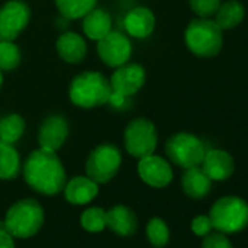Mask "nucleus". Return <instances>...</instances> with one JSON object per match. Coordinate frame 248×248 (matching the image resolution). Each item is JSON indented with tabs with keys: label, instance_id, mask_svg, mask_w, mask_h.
Returning a JSON list of instances; mask_svg holds the SVG:
<instances>
[{
	"label": "nucleus",
	"instance_id": "obj_29",
	"mask_svg": "<svg viewBox=\"0 0 248 248\" xmlns=\"http://www.w3.org/2000/svg\"><path fill=\"white\" fill-rule=\"evenodd\" d=\"M202 248H233L231 241L228 239L226 233L222 232H210L203 236Z\"/></svg>",
	"mask_w": 248,
	"mask_h": 248
},
{
	"label": "nucleus",
	"instance_id": "obj_14",
	"mask_svg": "<svg viewBox=\"0 0 248 248\" xmlns=\"http://www.w3.org/2000/svg\"><path fill=\"white\" fill-rule=\"evenodd\" d=\"M123 24L129 37L136 40H145L154 32L156 25V18L149 8L136 6L126 14Z\"/></svg>",
	"mask_w": 248,
	"mask_h": 248
},
{
	"label": "nucleus",
	"instance_id": "obj_22",
	"mask_svg": "<svg viewBox=\"0 0 248 248\" xmlns=\"http://www.w3.org/2000/svg\"><path fill=\"white\" fill-rule=\"evenodd\" d=\"M215 16H216L215 22L217 24V27L222 31L233 30L235 27H238L242 22V19L245 16V9L238 0H228L225 3H220Z\"/></svg>",
	"mask_w": 248,
	"mask_h": 248
},
{
	"label": "nucleus",
	"instance_id": "obj_27",
	"mask_svg": "<svg viewBox=\"0 0 248 248\" xmlns=\"http://www.w3.org/2000/svg\"><path fill=\"white\" fill-rule=\"evenodd\" d=\"M22 60L21 48L15 41H0V70L12 72Z\"/></svg>",
	"mask_w": 248,
	"mask_h": 248
},
{
	"label": "nucleus",
	"instance_id": "obj_16",
	"mask_svg": "<svg viewBox=\"0 0 248 248\" xmlns=\"http://www.w3.org/2000/svg\"><path fill=\"white\" fill-rule=\"evenodd\" d=\"M200 165L212 181L228 180L232 175L233 168H235L233 158L231 156V154L222 149L206 151Z\"/></svg>",
	"mask_w": 248,
	"mask_h": 248
},
{
	"label": "nucleus",
	"instance_id": "obj_21",
	"mask_svg": "<svg viewBox=\"0 0 248 248\" xmlns=\"http://www.w3.org/2000/svg\"><path fill=\"white\" fill-rule=\"evenodd\" d=\"M22 171L21 155L15 145L0 140V180H15Z\"/></svg>",
	"mask_w": 248,
	"mask_h": 248
},
{
	"label": "nucleus",
	"instance_id": "obj_15",
	"mask_svg": "<svg viewBox=\"0 0 248 248\" xmlns=\"http://www.w3.org/2000/svg\"><path fill=\"white\" fill-rule=\"evenodd\" d=\"M99 193V184L91 180L88 175H76L67 180L63 188L64 199L75 206L89 204Z\"/></svg>",
	"mask_w": 248,
	"mask_h": 248
},
{
	"label": "nucleus",
	"instance_id": "obj_19",
	"mask_svg": "<svg viewBox=\"0 0 248 248\" xmlns=\"http://www.w3.org/2000/svg\"><path fill=\"white\" fill-rule=\"evenodd\" d=\"M82 31L83 35L92 41H99L108 32L112 31V19L111 15L99 8H93L82 18Z\"/></svg>",
	"mask_w": 248,
	"mask_h": 248
},
{
	"label": "nucleus",
	"instance_id": "obj_9",
	"mask_svg": "<svg viewBox=\"0 0 248 248\" xmlns=\"http://www.w3.org/2000/svg\"><path fill=\"white\" fill-rule=\"evenodd\" d=\"M30 21L31 9L24 0H8L0 6V41H15Z\"/></svg>",
	"mask_w": 248,
	"mask_h": 248
},
{
	"label": "nucleus",
	"instance_id": "obj_31",
	"mask_svg": "<svg viewBox=\"0 0 248 248\" xmlns=\"http://www.w3.org/2000/svg\"><path fill=\"white\" fill-rule=\"evenodd\" d=\"M14 239L15 238L6 229L0 231V248H16Z\"/></svg>",
	"mask_w": 248,
	"mask_h": 248
},
{
	"label": "nucleus",
	"instance_id": "obj_33",
	"mask_svg": "<svg viewBox=\"0 0 248 248\" xmlns=\"http://www.w3.org/2000/svg\"><path fill=\"white\" fill-rule=\"evenodd\" d=\"M0 118H2V117H0Z\"/></svg>",
	"mask_w": 248,
	"mask_h": 248
},
{
	"label": "nucleus",
	"instance_id": "obj_28",
	"mask_svg": "<svg viewBox=\"0 0 248 248\" xmlns=\"http://www.w3.org/2000/svg\"><path fill=\"white\" fill-rule=\"evenodd\" d=\"M220 0H188L191 11L199 18H210L220 6Z\"/></svg>",
	"mask_w": 248,
	"mask_h": 248
},
{
	"label": "nucleus",
	"instance_id": "obj_23",
	"mask_svg": "<svg viewBox=\"0 0 248 248\" xmlns=\"http://www.w3.org/2000/svg\"><path fill=\"white\" fill-rule=\"evenodd\" d=\"M27 123L21 114L11 112L0 118V140L5 143L15 145L25 133Z\"/></svg>",
	"mask_w": 248,
	"mask_h": 248
},
{
	"label": "nucleus",
	"instance_id": "obj_32",
	"mask_svg": "<svg viewBox=\"0 0 248 248\" xmlns=\"http://www.w3.org/2000/svg\"><path fill=\"white\" fill-rule=\"evenodd\" d=\"M2 85H3V72L0 70V89H2Z\"/></svg>",
	"mask_w": 248,
	"mask_h": 248
},
{
	"label": "nucleus",
	"instance_id": "obj_13",
	"mask_svg": "<svg viewBox=\"0 0 248 248\" xmlns=\"http://www.w3.org/2000/svg\"><path fill=\"white\" fill-rule=\"evenodd\" d=\"M138 175L146 186L152 188H164L172 181L174 171L165 158L152 154L139 159Z\"/></svg>",
	"mask_w": 248,
	"mask_h": 248
},
{
	"label": "nucleus",
	"instance_id": "obj_4",
	"mask_svg": "<svg viewBox=\"0 0 248 248\" xmlns=\"http://www.w3.org/2000/svg\"><path fill=\"white\" fill-rule=\"evenodd\" d=\"M187 48L197 57L210 59L219 54L223 44L222 30L209 18L193 19L184 32Z\"/></svg>",
	"mask_w": 248,
	"mask_h": 248
},
{
	"label": "nucleus",
	"instance_id": "obj_7",
	"mask_svg": "<svg viewBox=\"0 0 248 248\" xmlns=\"http://www.w3.org/2000/svg\"><path fill=\"white\" fill-rule=\"evenodd\" d=\"M123 155L114 143H101L95 146L86 159V175L98 184L109 183L120 171Z\"/></svg>",
	"mask_w": 248,
	"mask_h": 248
},
{
	"label": "nucleus",
	"instance_id": "obj_6",
	"mask_svg": "<svg viewBox=\"0 0 248 248\" xmlns=\"http://www.w3.org/2000/svg\"><path fill=\"white\" fill-rule=\"evenodd\" d=\"M123 145L126 152L136 159L152 155L158 146V132L154 121L146 117L130 120L123 133Z\"/></svg>",
	"mask_w": 248,
	"mask_h": 248
},
{
	"label": "nucleus",
	"instance_id": "obj_12",
	"mask_svg": "<svg viewBox=\"0 0 248 248\" xmlns=\"http://www.w3.org/2000/svg\"><path fill=\"white\" fill-rule=\"evenodd\" d=\"M69 132H70L69 121L66 120L64 115L50 114L40 124L38 135H37L38 145L43 149L59 152L64 146L69 138Z\"/></svg>",
	"mask_w": 248,
	"mask_h": 248
},
{
	"label": "nucleus",
	"instance_id": "obj_5",
	"mask_svg": "<svg viewBox=\"0 0 248 248\" xmlns=\"http://www.w3.org/2000/svg\"><path fill=\"white\" fill-rule=\"evenodd\" d=\"M213 229L222 233H235L248 226V203L236 196L216 200L209 212Z\"/></svg>",
	"mask_w": 248,
	"mask_h": 248
},
{
	"label": "nucleus",
	"instance_id": "obj_8",
	"mask_svg": "<svg viewBox=\"0 0 248 248\" xmlns=\"http://www.w3.org/2000/svg\"><path fill=\"white\" fill-rule=\"evenodd\" d=\"M165 154L168 159L181 168H191L200 165L206 154L204 143L194 135L181 132L172 135L165 143Z\"/></svg>",
	"mask_w": 248,
	"mask_h": 248
},
{
	"label": "nucleus",
	"instance_id": "obj_25",
	"mask_svg": "<svg viewBox=\"0 0 248 248\" xmlns=\"http://www.w3.org/2000/svg\"><path fill=\"white\" fill-rule=\"evenodd\" d=\"M80 226L91 233L102 232L107 228V210L98 206L88 207L80 215Z\"/></svg>",
	"mask_w": 248,
	"mask_h": 248
},
{
	"label": "nucleus",
	"instance_id": "obj_30",
	"mask_svg": "<svg viewBox=\"0 0 248 248\" xmlns=\"http://www.w3.org/2000/svg\"><path fill=\"white\" fill-rule=\"evenodd\" d=\"M213 229L209 215H199L191 220V231L197 236H206Z\"/></svg>",
	"mask_w": 248,
	"mask_h": 248
},
{
	"label": "nucleus",
	"instance_id": "obj_10",
	"mask_svg": "<svg viewBox=\"0 0 248 248\" xmlns=\"http://www.w3.org/2000/svg\"><path fill=\"white\" fill-rule=\"evenodd\" d=\"M96 43L98 56L105 66L115 69L130 62V57L133 54V46L127 34H123L120 31H111Z\"/></svg>",
	"mask_w": 248,
	"mask_h": 248
},
{
	"label": "nucleus",
	"instance_id": "obj_18",
	"mask_svg": "<svg viewBox=\"0 0 248 248\" xmlns=\"http://www.w3.org/2000/svg\"><path fill=\"white\" fill-rule=\"evenodd\" d=\"M139 220L136 213L126 204H115L107 210V228L118 236L136 233Z\"/></svg>",
	"mask_w": 248,
	"mask_h": 248
},
{
	"label": "nucleus",
	"instance_id": "obj_17",
	"mask_svg": "<svg viewBox=\"0 0 248 248\" xmlns=\"http://www.w3.org/2000/svg\"><path fill=\"white\" fill-rule=\"evenodd\" d=\"M57 56L69 64H79L88 54V46L85 38L73 31L63 32L56 41Z\"/></svg>",
	"mask_w": 248,
	"mask_h": 248
},
{
	"label": "nucleus",
	"instance_id": "obj_2",
	"mask_svg": "<svg viewBox=\"0 0 248 248\" xmlns=\"http://www.w3.org/2000/svg\"><path fill=\"white\" fill-rule=\"evenodd\" d=\"M112 95L109 79L98 70H85L76 75L69 85V99L73 105L92 109L109 102Z\"/></svg>",
	"mask_w": 248,
	"mask_h": 248
},
{
	"label": "nucleus",
	"instance_id": "obj_1",
	"mask_svg": "<svg viewBox=\"0 0 248 248\" xmlns=\"http://www.w3.org/2000/svg\"><path fill=\"white\" fill-rule=\"evenodd\" d=\"M22 175L25 183L43 196H57L63 191L67 181L66 170L57 152L43 148L32 151L24 165Z\"/></svg>",
	"mask_w": 248,
	"mask_h": 248
},
{
	"label": "nucleus",
	"instance_id": "obj_20",
	"mask_svg": "<svg viewBox=\"0 0 248 248\" xmlns=\"http://www.w3.org/2000/svg\"><path fill=\"white\" fill-rule=\"evenodd\" d=\"M181 186L184 193L191 199H203L210 193L212 188V180L207 177V174L203 171L202 167L196 165L191 168H186L183 177H181Z\"/></svg>",
	"mask_w": 248,
	"mask_h": 248
},
{
	"label": "nucleus",
	"instance_id": "obj_26",
	"mask_svg": "<svg viewBox=\"0 0 248 248\" xmlns=\"http://www.w3.org/2000/svg\"><path fill=\"white\" fill-rule=\"evenodd\" d=\"M146 236L152 247L162 248L170 242V228L167 222L158 216L151 217L146 225Z\"/></svg>",
	"mask_w": 248,
	"mask_h": 248
},
{
	"label": "nucleus",
	"instance_id": "obj_24",
	"mask_svg": "<svg viewBox=\"0 0 248 248\" xmlns=\"http://www.w3.org/2000/svg\"><path fill=\"white\" fill-rule=\"evenodd\" d=\"M98 0H54L59 14L70 21L82 19L96 6Z\"/></svg>",
	"mask_w": 248,
	"mask_h": 248
},
{
	"label": "nucleus",
	"instance_id": "obj_11",
	"mask_svg": "<svg viewBox=\"0 0 248 248\" xmlns=\"http://www.w3.org/2000/svg\"><path fill=\"white\" fill-rule=\"evenodd\" d=\"M109 85L112 95L126 99L129 96L136 95L146 82V70L139 63L127 62L120 67H115L111 78Z\"/></svg>",
	"mask_w": 248,
	"mask_h": 248
},
{
	"label": "nucleus",
	"instance_id": "obj_3",
	"mask_svg": "<svg viewBox=\"0 0 248 248\" xmlns=\"http://www.w3.org/2000/svg\"><path fill=\"white\" fill-rule=\"evenodd\" d=\"M44 209L35 199H21L15 202L6 212L3 223L5 229L14 238H32L44 225Z\"/></svg>",
	"mask_w": 248,
	"mask_h": 248
}]
</instances>
